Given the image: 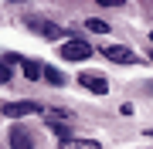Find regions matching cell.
<instances>
[{
  "label": "cell",
  "mask_w": 153,
  "mask_h": 149,
  "mask_svg": "<svg viewBox=\"0 0 153 149\" xmlns=\"http://www.w3.org/2000/svg\"><path fill=\"white\" fill-rule=\"evenodd\" d=\"M31 31H38V34H44V37H51V41H61V44L68 41L65 27H58V24H51V21H31Z\"/></svg>",
  "instance_id": "cell-6"
},
{
  "label": "cell",
  "mask_w": 153,
  "mask_h": 149,
  "mask_svg": "<svg viewBox=\"0 0 153 149\" xmlns=\"http://www.w3.org/2000/svg\"><path fill=\"white\" fill-rule=\"evenodd\" d=\"M4 119H24V115H34V112H44L38 102H4L0 105Z\"/></svg>",
  "instance_id": "cell-3"
},
{
  "label": "cell",
  "mask_w": 153,
  "mask_h": 149,
  "mask_svg": "<svg viewBox=\"0 0 153 149\" xmlns=\"http://www.w3.org/2000/svg\"><path fill=\"white\" fill-rule=\"evenodd\" d=\"M7 146L10 149H34V136L24 126H10V136H7Z\"/></svg>",
  "instance_id": "cell-5"
},
{
  "label": "cell",
  "mask_w": 153,
  "mask_h": 149,
  "mask_svg": "<svg viewBox=\"0 0 153 149\" xmlns=\"http://www.w3.org/2000/svg\"><path fill=\"white\" fill-rule=\"evenodd\" d=\"M78 85H82L85 92H92V95H109V81H105L102 75H92V71H82V75H78Z\"/></svg>",
  "instance_id": "cell-4"
},
{
  "label": "cell",
  "mask_w": 153,
  "mask_h": 149,
  "mask_svg": "<svg viewBox=\"0 0 153 149\" xmlns=\"http://www.w3.org/2000/svg\"><path fill=\"white\" fill-rule=\"evenodd\" d=\"M41 78H44L48 85H55V88H61V85H65V75H61L58 68H44V71H41Z\"/></svg>",
  "instance_id": "cell-10"
},
{
  "label": "cell",
  "mask_w": 153,
  "mask_h": 149,
  "mask_svg": "<svg viewBox=\"0 0 153 149\" xmlns=\"http://www.w3.org/2000/svg\"><path fill=\"white\" fill-rule=\"evenodd\" d=\"M146 136H150V139H153V129H146Z\"/></svg>",
  "instance_id": "cell-14"
},
{
  "label": "cell",
  "mask_w": 153,
  "mask_h": 149,
  "mask_svg": "<svg viewBox=\"0 0 153 149\" xmlns=\"http://www.w3.org/2000/svg\"><path fill=\"white\" fill-rule=\"evenodd\" d=\"M41 115H44V122H58V126L75 122V112H71V109H44Z\"/></svg>",
  "instance_id": "cell-7"
},
{
  "label": "cell",
  "mask_w": 153,
  "mask_h": 149,
  "mask_svg": "<svg viewBox=\"0 0 153 149\" xmlns=\"http://www.w3.org/2000/svg\"><path fill=\"white\" fill-rule=\"evenodd\" d=\"M150 41H153V31H150Z\"/></svg>",
  "instance_id": "cell-16"
},
{
  "label": "cell",
  "mask_w": 153,
  "mask_h": 149,
  "mask_svg": "<svg viewBox=\"0 0 153 149\" xmlns=\"http://www.w3.org/2000/svg\"><path fill=\"white\" fill-rule=\"evenodd\" d=\"M10 68H7V61H0V85H7V81H10Z\"/></svg>",
  "instance_id": "cell-12"
},
{
  "label": "cell",
  "mask_w": 153,
  "mask_h": 149,
  "mask_svg": "<svg viewBox=\"0 0 153 149\" xmlns=\"http://www.w3.org/2000/svg\"><path fill=\"white\" fill-rule=\"evenodd\" d=\"M99 51H102V58L116 61V65H140V54L133 48H126V44H102Z\"/></svg>",
  "instance_id": "cell-2"
},
{
  "label": "cell",
  "mask_w": 153,
  "mask_h": 149,
  "mask_svg": "<svg viewBox=\"0 0 153 149\" xmlns=\"http://www.w3.org/2000/svg\"><path fill=\"white\" fill-rule=\"evenodd\" d=\"M58 54H61V61H88L92 58V44L88 41H78V37H68L58 48Z\"/></svg>",
  "instance_id": "cell-1"
},
{
  "label": "cell",
  "mask_w": 153,
  "mask_h": 149,
  "mask_svg": "<svg viewBox=\"0 0 153 149\" xmlns=\"http://www.w3.org/2000/svg\"><path fill=\"white\" fill-rule=\"evenodd\" d=\"M58 149H102L99 139H61Z\"/></svg>",
  "instance_id": "cell-8"
},
{
  "label": "cell",
  "mask_w": 153,
  "mask_h": 149,
  "mask_svg": "<svg viewBox=\"0 0 153 149\" xmlns=\"http://www.w3.org/2000/svg\"><path fill=\"white\" fill-rule=\"evenodd\" d=\"M150 61H153V51H150Z\"/></svg>",
  "instance_id": "cell-15"
},
{
  "label": "cell",
  "mask_w": 153,
  "mask_h": 149,
  "mask_svg": "<svg viewBox=\"0 0 153 149\" xmlns=\"http://www.w3.org/2000/svg\"><path fill=\"white\" fill-rule=\"evenodd\" d=\"M85 27L92 31V34H109V24H105L102 17H88V21H85Z\"/></svg>",
  "instance_id": "cell-11"
},
{
  "label": "cell",
  "mask_w": 153,
  "mask_h": 149,
  "mask_svg": "<svg viewBox=\"0 0 153 149\" xmlns=\"http://www.w3.org/2000/svg\"><path fill=\"white\" fill-rule=\"evenodd\" d=\"M119 115H133V102H123L119 105Z\"/></svg>",
  "instance_id": "cell-13"
},
{
  "label": "cell",
  "mask_w": 153,
  "mask_h": 149,
  "mask_svg": "<svg viewBox=\"0 0 153 149\" xmlns=\"http://www.w3.org/2000/svg\"><path fill=\"white\" fill-rule=\"evenodd\" d=\"M21 68H24V75H27L31 81H38V78H41V71H44V65H41L38 58H24V61H21Z\"/></svg>",
  "instance_id": "cell-9"
}]
</instances>
